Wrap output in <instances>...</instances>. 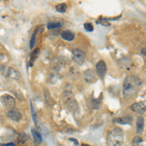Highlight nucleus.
Instances as JSON below:
<instances>
[{
	"label": "nucleus",
	"instance_id": "0eeeda50",
	"mask_svg": "<svg viewBox=\"0 0 146 146\" xmlns=\"http://www.w3.org/2000/svg\"><path fill=\"white\" fill-rule=\"evenodd\" d=\"M6 115L9 119L12 120V121H15V122H20L23 118L22 113L19 111L18 109H14V108L9 110V111L6 113Z\"/></svg>",
	"mask_w": 146,
	"mask_h": 146
},
{
	"label": "nucleus",
	"instance_id": "20e7f679",
	"mask_svg": "<svg viewBox=\"0 0 146 146\" xmlns=\"http://www.w3.org/2000/svg\"><path fill=\"white\" fill-rule=\"evenodd\" d=\"M86 58V54L80 49H74L72 51V60L73 62L77 64H82L85 62Z\"/></svg>",
	"mask_w": 146,
	"mask_h": 146
},
{
	"label": "nucleus",
	"instance_id": "4468645a",
	"mask_svg": "<svg viewBox=\"0 0 146 146\" xmlns=\"http://www.w3.org/2000/svg\"><path fill=\"white\" fill-rule=\"evenodd\" d=\"M31 135L33 136L35 143H40L42 141V136L39 133V131H37L35 129H31Z\"/></svg>",
	"mask_w": 146,
	"mask_h": 146
},
{
	"label": "nucleus",
	"instance_id": "f03ea898",
	"mask_svg": "<svg viewBox=\"0 0 146 146\" xmlns=\"http://www.w3.org/2000/svg\"><path fill=\"white\" fill-rule=\"evenodd\" d=\"M124 141V131L120 128H114L107 135L108 146H122Z\"/></svg>",
	"mask_w": 146,
	"mask_h": 146
},
{
	"label": "nucleus",
	"instance_id": "412c9836",
	"mask_svg": "<svg viewBox=\"0 0 146 146\" xmlns=\"http://www.w3.org/2000/svg\"><path fill=\"white\" fill-rule=\"evenodd\" d=\"M30 107H31V114H32V118H33V121L35 125H37V117L35 115V110H34V107H33V104L30 102Z\"/></svg>",
	"mask_w": 146,
	"mask_h": 146
},
{
	"label": "nucleus",
	"instance_id": "f8f14e48",
	"mask_svg": "<svg viewBox=\"0 0 146 146\" xmlns=\"http://www.w3.org/2000/svg\"><path fill=\"white\" fill-rule=\"evenodd\" d=\"M60 36H62V38L63 40H65V41H68V42L73 41L74 38H75V34L73 33V32L69 31V30H65V31H62V33H60Z\"/></svg>",
	"mask_w": 146,
	"mask_h": 146
},
{
	"label": "nucleus",
	"instance_id": "bb28decb",
	"mask_svg": "<svg viewBox=\"0 0 146 146\" xmlns=\"http://www.w3.org/2000/svg\"><path fill=\"white\" fill-rule=\"evenodd\" d=\"M3 146H15L14 143H7V144H4Z\"/></svg>",
	"mask_w": 146,
	"mask_h": 146
},
{
	"label": "nucleus",
	"instance_id": "39448f33",
	"mask_svg": "<svg viewBox=\"0 0 146 146\" xmlns=\"http://www.w3.org/2000/svg\"><path fill=\"white\" fill-rule=\"evenodd\" d=\"M96 74L98 75L100 79H103L106 75L107 72V66H106V63L104 62V60H100L98 62L96 65Z\"/></svg>",
	"mask_w": 146,
	"mask_h": 146
},
{
	"label": "nucleus",
	"instance_id": "393cba45",
	"mask_svg": "<svg viewBox=\"0 0 146 146\" xmlns=\"http://www.w3.org/2000/svg\"><path fill=\"white\" fill-rule=\"evenodd\" d=\"M70 141H72L73 143H74V144H78V141H77L76 139H73V138H70Z\"/></svg>",
	"mask_w": 146,
	"mask_h": 146
},
{
	"label": "nucleus",
	"instance_id": "cd10ccee",
	"mask_svg": "<svg viewBox=\"0 0 146 146\" xmlns=\"http://www.w3.org/2000/svg\"><path fill=\"white\" fill-rule=\"evenodd\" d=\"M82 146H89L88 144H82Z\"/></svg>",
	"mask_w": 146,
	"mask_h": 146
},
{
	"label": "nucleus",
	"instance_id": "4be33fe9",
	"mask_svg": "<svg viewBox=\"0 0 146 146\" xmlns=\"http://www.w3.org/2000/svg\"><path fill=\"white\" fill-rule=\"evenodd\" d=\"M37 54H38V50H35V51H33V53L31 54V60H30V65L33 64V62H34L35 58H37Z\"/></svg>",
	"mask_w": 146,
	"mask_h": 146
},
{
	"label": "nucleus",
	"instance_id": "9b49d317",
	"mask_svg": "<svg viewBox=\"0 0 146 146\" xmlns=\"http://www.w3.org/2000/svg\"><path fill=\"white\" fill-rule=\"evenodd\" d=\"M143 129H144V119H143V117L139 116L136 120V133H137V135L143 133Z\"/></svg>",
	"mask_w": 146,
	"mask_h": 146
},
{
	"label": "nucleus",
	"instance_id": "a878e982",
	"mask_svg": "<svg viewBox=\"0 0 146 146\" xmlns=\"http://www.w3.org/2000/svg\"><path fill=\"white\" fill-rule=\"evenodd\" d=\"M4 58H5V56H4L3 54H0V60H4Z\"/></svg>",
	"mask_w": 146,
	"mask_h": 146
},
{
	"label": "nucleus",
	"instance_id": "1a4fd4ad",
	"mask_svg": "<svg viewBox=\"0 0 146 146\" xmlns=\"http://www.w3.org/2000/svg\"><path fill=\"white\" fill-rule=\"evenodd\" d=\"M119 64L121 68H123L125 70H129L131 69V65H133V62L129 56H123L121 60H119Z\"/></svg>",
	"mask_w": 146,
	"mask_h": 146
},
{
	"label": "nucleus",
	"instance_id": "2eb2a0df",
	"mask_svg": "<svg viewBox=\"0 0 146 146\" xmlns=\"http://www.w3.org/2000/svg\"><path fill=\"white\" fill-rule=\"evenodd\" d=\"M67 9V5L65 3H60L58 5L56 6V10L58 12V13H64Z\"/></svg>",
	"mask_w": 146,
	"mask_h": 146
},
{
	"label": "nucleus",
	"instance_id": "f257e3e1",
	"mask_svg": "<svg viewBox=\"0 0 146 146\" xmlns=\"http://www.w3.org/2000/svg\"><path fill=\"white\" fill-rule=\"evenodd\" d=\"M141 86V80L135 75H129L123 83V96L126 98L135 96Z\"/></svg>",
	"mask_w": 146,
	"mask_h": 146
},
{
	"label": "nucleus",
	"instance_id": "5701e85b",
	"mask_svg": "<svg viewBox=\"0 0 146 146\" xmlns=\"http://www.w3.org/2000/svg\"><path fill=\"white\" fill-rule=\"evenodd\" d=\"M98 23H102V25H104V27H109V25H110V23L107 22L106 19H100V21H98Z\"/></svg>",
	"mask_w": 146,
	"mask_h": 146
},
{
	"label": "nucleus",
	"instance_id": "9d476101",
	"mask_svg": "<svg viewBox=\"0 0 146 146\" xmlns=\"http://www.w3.org/2000/svg\"><path fill=\"white\" fill-rule=\"evenodd\" d=\"M131 110L138 114H142L146 111V105L143 102H135L131 106Z\"/></svg>",
	"mask_w": 146,
	"mask_h": 146
},
{
	"label": "nucleus",
	"instance_id": "6e6552de",
	"mask_svg": "<svg viewBox=\"0 0 146 146\" xmlns=\"http://www.w3.org/2000/svg\"><path fill=\"white\" fill-rule=\"evenodd\" d=\"M83 78L87 83H94L96 81V73L93 69H87L84 71Z\"/></svg>",
	"mask_w": 146,
	"mask_h": 146
},
{
	"label": "nucleus",
	"instance_id": "a211bd4d",
	"mask_svg": "<svg viewBox=\"0 0 146 146\" xmlns=\"http://www.w3.org/2000/svg\"><path fill=\"white\" fill-rule=\"evenodd\" d=\"M142 138L139 135H136L133 140V146H142Z\"/></svg>",
	"mask_w": 146,
	"mask_h": 146
},
{
	"label": "nucleus",
	"instance_id": "6ab92c4d",
	"mask_svg": "<svg viewBox=\"0 0 146 146\" xmlns=\"http://www.w3.org/2000/svg\"><path fill=\"white\" fill-rule=\"evenodd\" d=\"M84 28L87 30V31H89V32H92L94 30V27H93V25H92L91 23H84Z\"/></svg>",
	"mask_w": 146,
	"mask_h": 146
},
{
	"label": "nucleus",
	"instance_id": "ddd939ff",
	"mask_svg": "<svg viewBox=\"0 0 146 146\" xmlns=\"http://www.w3.org/2000/svg\"><path fill=\"white\" fill-rule=\"evenodd\" d=\"M114 123L117 124H121V125H127V124H131L133 122V118L131 117H119L113 120Z\"/></svg>",
	"mask_w": 146,
	"mask_h": 146
},
{
	"label": "nucleus",
	"instance_id": "7ed1b4c3",
	"mask_svg": "<svg viewBox=\"0 0 146 146\" xmlns=\"http://www.w3.org/2000/svg\"><path fill=\"white\" fill-rule=\"evenodd\" d=\"M0 71H1V73H3L6 77H9V78L16 79V80L20 78L19 72L12 67H6L4 65H0Z\"/></svg>",
	"mask_w": 146,
	"mask_h": 146
},
{
	"label": "nucleus",
	"instance_id": "423d86ee",
	"mask_svg": "<svg viewBox=\"0 0 146 146\" xmlns=\"http://www.w3.org/2000/svg\"><path fill=\"white\" fill-rule=\"evenodd\" d=\"M0 100H1L2 104L6 108L13 109L14 106H15V100H14L13 96H11L9 95H3L0 98Z\"/></svg>",
	"mask_w": 146,
	"mask_h": 146
},
{
	"label": "nucleus",
	"instance_id": "b1692460",
	"mask_svg": "<svg viewBox=\"0 0 146 146\" xmlns=\"http://www.w3.org/2000/svg\"><path fill=\"white\" fill-rule=\"evenodd\" d=\"M141 54H142L143 56H146V48L141 49Z\"/></svg>",
	"mask_w": 146,
	"mask_h": 146
},
{
	"label": "nucleus",
	"instance_id": "dca6fc26",
	"mask_svg": "<svg viewBox=\"0 0 146 146\" xmlns=\"http://www.w3.org/2000/svg\"><path fill=\"white\" fill-rule=\"evenodd\" d=\"M37 32H38V30H35L33 32V34H32L31 36V39H30V43H29V47L30 49H33L34 46H35V43H36V36H37Z\"/></svg>",
	"mask_w": 146,
	"mask_h": 146
},
{
	"label": "nucleus",
	"instance_id": "aec40b11",
	"mask_svg": "<svg viewBox=\"0 0 146 146\" xmlns=\"http://www.w3.org/2000/svg\"><path fill=\"white\" fill-rule=\"evenodd\" d=\"M44 98H46V103L49 105V103H53L54 101L51 100V96H50V94L48 93V91H45V95H44Z\"/></svg>",
	"mask_w": 146,
	"mask_h": 146
},
{
	"label": "nucleus",
	"instance_id": "f3484780",
	"mask_svg": "<svg viewBox=\"0 0 146 146\" xmlns=\"http://www.w3.org/2000/svg\"><path fill=\"white\" fill-rule=\"evenodd\" d=\"M62 23H58V22H54V23H49L47 25V27L48 29H54V28H58V27H62Z\"/></svg>",
	"mask_w": 146,
	"mask_h": 146
}]
</instances>
